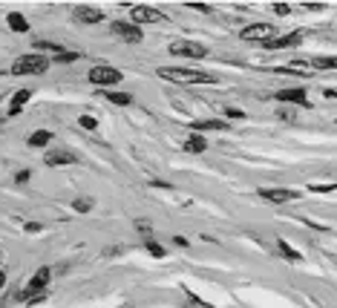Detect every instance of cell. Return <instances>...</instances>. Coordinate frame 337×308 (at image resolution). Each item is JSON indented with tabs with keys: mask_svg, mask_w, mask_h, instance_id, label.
<instances>
[{
	"mask_svg": "<svg viewBox=\"0 0 337 308\" xmlns=\"http://www.w3.org/2000/svg\"><path fill=\"white\" fill-rule=\"evenodd\" d=\"M159 75L165 81H173V84H216L213 75L208 72H199V69H176V67H162Z\"/></svg>",
	"mask_w": 337,
	"mask_h": 308,
	"instance_id": "obj_1",
	"label": "cell"
},
{
	"mask_svg": "<svg viewBox=\"0 0 337 308\" xmlns=\"http://www.w3.org/2000/svg\"><path fill=\"white\" fill-rule=\"evenodd\" d=\"M46 69H49V61L41 52H32V55H20L12 64V75H41Z\"/></svg>",
	"mask_w": 337,
	"mask_h": 308,
	"instance_id": "obj_2",
	"label": "cell"
},
{
	"mask_svg": "<svg viewBox=\"0 0 337 308\" xmlns=\"http://www.w3.org/2000/svg\"><path fill=\"white\" fill-rule=\"evenodd\" d=\"M271 38H277V26L274 23H253L242 29V40H259V43H268Z\"/></svg>",
	"mask_w": 337,
	"mask_h": 308,
	"instance_id": "obj_3",
	"label": "cell"
},
{
	"mask_svg": "<svg viewBox=\"0 0 337 308\" xmlns=\"http://www.w3.org/2000/svg\"><path fill=\"white\" fill-rule=\"evenodd\" d=\"M170 52L173 55H182V58H205L208 46L196 43V40H176V43H170Z\"/></svg>",
	"mask_w": 337,
	"mask_h": 308,
	"instance_id": "obj_4",
	"label": "cell"
},
{
	"mask_svg": "<svg viewBox=\"0 0 337 308\" xmlns=\"http://www.w3.org/2000/svg\"><path fill=\"white\" fill-rule=\"evenodd\" d=\"M124 75L118 72V69L113 67H92L89 69V81L92 84H98V86H107V84H118Z\"/></svg>",
	"mask_w": 337,
	"mask_h": 308,
	"instance_id": "obj_5",
	"label": "cell"
},
{
	"mask_svg": "<svg viewBox=\"0 0 337 308\" xmlns=\"http://www.w3.org/2000/svg\"><path fill=\"white\" fill-rule=\"evenodd\" d=\"M113 35H118L121 40H127V43H141V26H135V23H124V20H116L113 23Z\"/></svg>",
	"mask_w": 337,
	"mask_h": 308,
	"instance_id": "obj_6",
	"label": "cell"
},
{
	"mask_svg": "<svg viewBox=\"0 0 337 308\" xmlns=\"http://www.w3.org/2000/svg\"><path fill=\"white\" fill-rule=\"evenodd\" d=\"M130 12H133L135 26H138V23H165V15H162L159 9H150V6H133Z\"/></svg>",
	"mask_w": 337,
	"mask_h": 308,
	"instance_id": "obj_7",
	"label": "cell"
},
{
	"mask_svg": "<svg viewBox=\"0 0 337 308\" xmlns=\"http://www.w3.org/2000/svg\"><path fill=\"white\" fill-rule=\"evenodd\" d=\"M259 196L265 199V202H274V205H283V202H294V199H300V193L297 190H259Z\"/></svg>",
	"mask_w": 337,
	"mask_h": 308,
	"instance_id": "obj_8",
	"label": "cell"
},
{
	"mask_svg": "<svg viewBox=\"0 0 337 308\" xmlns=\"http://www.w3.org/2000/svg\"><path fill=\"white\" fill-rule=\"evenodd\" d=\"M49 276H52L49 268H41V271L32 276V282L26 285V297H32V294H41V291H43V288L49 285Z\"/></svg>",
	"mask_w": 337,
	"mask_h": 308,
	"instance_id": "obj_9",
	"label": "cell"
},
{
	"mask_svg": "<svg viewBox=\"0 0 337 308\" xmlns=\"http://www.w3.org/2000/svg\"><path fill=\"white\" fill-rule=\"evenodd\" d=\"M303 40V32H291V35H277V38H271L268 49H286V46H294V43H300Z\"/></svg>",
	"mask_w": 337,
	"mask_h": 308,
	"instance_id": "obj_10",
	"label": "cell"
},
{
	"mask_svg": "<svg viewBox=\"0 0 337 308\" xmlns=\"http://www.w3.org/2000/svg\"><path fill=\"white\" fill-rule=\"evenodd\" d=\"M75 20L78 23H98V20H104V12L95 9V6H78L75 9Z\"/></svg>",
	"mask_w": 337,
	"mask_h": 308,
	"instance_id": "obj_11",
	"label": "cell"
},
{
	"mask_svg": "<svg viewBox=\"0 0 337 308\" xmlns=\"http://www.w3.org/2000/svg\"><path fill=\"white\" fill-rule=\"evenodd\" d=\"M196 133H222V130H228V124L225 121H213V118H202V121H193L190 124Z\"/></svg>",
	"mask_w": 337,
	"mask_h": 308,
	"instance_id": "obj_12",
	"label": "cell"
},
{
	"mask_svg": "<svg viewBox=\"0 0 337 308\" xmlns=\"http://www.w3.org/2000/svg\"><path fill=\"white\" fill-rule=\"evenodd\" d=\"M277 101H286V104H300V107H308V98H305L303 89H283L277 92Z\"/></svg>",
	"mask_w": 337,
	"mask_h": 308,
	"instance_id": "obj_13",
	"label": "cell"
},
{
	"mask_svg": "<svg viewBox=\"0 0 337 308\" xmlns=\"http://www.w3.org/2000/svg\"><path fill=\"white\" fill-rule=\"evenodd\" d=\"M78 155L69 153V150H55V153L46 155V164H52V167H61V164H72Z\"/></svg>",
	"mask_w": 337,
	"mask_h": 308,
	"instance_id": "obj_14",
	"label": "cell"
},
{
	"mask_svg": "<svg viewBox=\"0 0 337 308\" xmlns=\"http://www.w3.org/2000/svg\"><path fill=\"white\" fill-rule=\"evenodd\" d=\"M32 98V89H17L15 95H12V107H9V116H17L20 110H23V104Z\"/></svg>",
	"mask_w": 337,
	"mask_h": 308,
	"instance_id": "obj_15",
	"label": "cell"
},
{
	"mask_svg": "<svg viewBox=\"0 0 337 308\" xmlns=\"http://www.w3.org/2000/svg\"><path fill=\"white\" fill-rule=\"evenodd\" d=\"M208 150V138L202 136H190L185 141V153H205Z\"/></svg>",
	"mask_w": 337,
	"mask_h": 308,
	"instance_id": "obj_16",
	"label": "cell"
},
{
	"mask_svg": "<svg viewBox=\"0 0 337 308\" xmlns=\"http://www.w3.org/2000/svg\"><path fill=\"white\" fill-rule=\"evenodd\" d=\"M6 20H9V29H12V32H26V29H29L26 17L20 15V12H12V15L6 17Z\"/></svg>",
	"mask_w": 337,
	"mask_h": 308,
	"instance_id": "obj_17",
	"label": "cell"
},
{
	"mask_svg": "<svg viewBox=\"0 0 337 308\" xmlns=\"http://www.w3.org/2000/svg\"><path fill=\"white\" fill-rule=\"evenodd\" d=\"M49 141H52L49 130H35L32 136H29V144H32V147H46Z\"/></svg>",
	"mask_w": 337,
	"mask_h": 308,
	"instance_id": "obj_18",
	"label": "cell"
},
{
	"mask_svg": "<svg viewBox=\"0 0 337 308\" xmlns=\"http://www.w3.org/2000/svg\"><path fill=\"white\" fill-rule=\"evenodd\" d=\"M107 101L118 104V107H127V104H133V98H130V95H124V92H107Z\"/></svg>",
	"mask_w": 337,
	"mask_h": 308,
	"instance_id": "obj_19",
	"label": "cell"
},
{
	"mask_svg": "<svg viewBox=\"0 0 337 308\" xmlns=\"http://www.w3.org/2000/svg\"><path fill=\"white\" fill-rule=\"evenodd\" d=\"M277 248H280V251H283V257L286 259H291V262H297V259H300V254H297V251H294V248H291V245H288V242H277Z\"/></svg>",
	"mask_w": 337,
	"mask_h": 308,
	"instance_id": "obj_20",
	"label": "cell"
},
{
	"mask_svg": "<svg viewBox=\"0 0 337 308\" xmlns=\"http://www.w3.org/2000/svg\"><path fill=\"white\" fill-rule=\"evenodd\" d=\"M72 207H75L78 213H89V210H92V199H75Z\"/></svg>",
	"mask_w": 337,
	"mask_h": 308,
	"instance_id": "obj_21",
	"label": "cell"
},
{
	"mask_svg": "<svg viewBox=\"0 0 337 308\" xmlns=\"http://www.w3.org/2000/svg\"><path fill=\"white\" fill-rule=\"evenodd\" d=\"M311 64H314V67H320V69H335V58H314Z\"/></svg>",
	"mask_w": 337,
	"mask_h": 308,
	"instance_id": "obj_22",
	"label": "cell"
},
{
	"mask_svg": "<svg viewBox=\"0 0 337 308\" xmlns=\"http://www.w3.org/2000/svg\"><path fill=\"white\" fill-rule=\"evenodd\" d=\"M147 251H150L153 257H165V248H162L159 242H153V239H147Z\"/></svg>",
	"mask_w": 337,
	"mask_h": 308,
	"instance_id": "obj_23",
	"label": "cell"
},
{
	"mask_svg": "<svg viewBox=\"0 0 337 308\" xmlns=\"http://www.w3.org/2000/svg\"><path fill=\"white\" fill-rule=\"evenodd\" d=\"M78 121H81V127H86V130H95V127H98V121L92 118V116H81Z\"/></svg>",
	"mask_w": 337,
	"mask_h": 308,
	"instance_id": "obj_24",
	"label": "cell"
},
{
	"mask_svg": "<svg viewBox=\"0 0 337 308\" xmlns=\"http://www.w3.org/2000/svg\"><path fill=\"white\" fill-rule=\"evenodd\" d=\"M225 116H228V118H245V113H242V110H236V107H228V110H225Z\"/></svg>",
	"mask_w": 337,
	"mask_h": 308,
	"instance_id": "obj_25",
	"label": "cell"
},
{
	"mask_svg": "<svg viewBox=\"0 0 337 308\" xmlns=\"http://www.w3.org/2000/svg\"><path fill=\"white\" fill-rule=\"evenodd\" d=\"M75 58H78L75 52H61V55H58V61H64V64H72Z\"/></svg>",
	"mask_w": 337,
	"mask_h": 308,
	"instance_id": "obj_26",
	"label": "cell"
},
{
	"mask_svg": "<svg viewBox=\"0 0 337 308\" xmlns=\"http://www.w3.org/2000/svg\"><path fill=\"white\" fill-rule=\"evenodd\" d=\"M274 12H277V15H288V12H291V6H286V3H280V6H274Z\"/></svg>",
	"mask_w": 337,
	"mask_h": 308,
	"instance_id": "obj_27",
	"label": "cell"
},
{
	"mask_svg": "<svg viewBox=\"0 0 337 308\" xmlns=\"http://www.w3.org/2000/svg\"><path fill=\"white\" fill-rule=\"evenodd\" d=\"M15 179H17V185H23V182H29V170H20V173H17V176H15Z\"/></svg>",
	"mask_w": 337,
	"mask_h": 308,
	"instance_id": "obj_28",
	"label": "cell"
},
{
	"mask_svg": "<svg viewBox=\"0 0 337 308\" xmlns=\"http://www.w3.org/2000/svg\"><path fill=\"white\" fill-rule=\"evenodd\" d=\"M26 231H29V233H38V231H41V225H38V222H29V225H26Z\"/></svg>",
	"mask_w": 337,
	"mask_h": 308,
	"instance_id": "obj_29",
	"label": "cell"
},
{
	"mask_svg": "<svg viewBox=\"0 0 337 308\" xmlns=\"http://www.w3.org/2000/svg\"><path fill=\"white\" fill-rule=\"evenodd\" d=\"M3 285H6V274H3V271H0V288H3Z\"/></svg>",
	"mask_w": 337,
	"mask_h": 308,
	"instance_id": "obj_30",
	"label": "cell"
}]
</instances>
